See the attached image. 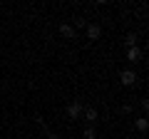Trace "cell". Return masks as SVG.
I'll return each instance as SVG.
<instances>
[{
  "label": "cell",
  "mask_w": 149,
  "mask_h": 139,
  "mask_svg": "<svg viewBox=\"0 0 149 139\" xmlns=\"http://www.w3.org/2000/svg\"><path fill=\"white\" fill-rule=\"evenodd\" d=\"M82 117H85L90 124H97V109H95V107H87V109H82Z\"/></svg>",
  "instance_id": "6"
},
{
  "label": "cell",
  "mask_w": 149,
  "mask_h": 139,
  "mask_svg": "<svg viewBox=\"0 0 149 139\" xmlns=\"http://www.w3.org/2000/svg\"><path fill=\"white\" fill-rule=\"evenodd\" d=\"M134 127H137L139 132H147V129H149V122H147V117H139V119H134Z\"/></svg>",
  "instance_id": "7"
},
{
  "label": "cell",
  "mask_w": 149,
  "mask_h": 139,
  "mask_svg": "<svg viewBox=\"0 0 149 139\" xmlns=\"http://www.w3.org/2000/svg\"><path fill=\"white\" fill-rule=\"evenodd\" d=\"M137 72L134 70H124V72H119V82H122L124 87H132V85H137Z\"/></svg>",
  "instance_id": "1"
},
{
  "label": "cell",
  "mask_w": 149,
  "mask_h": 139,
  "mask_svg": "<svg viewBox=\"0 0 149 139\" xmlns=\"http://www.w3.org/2000/svg\"><path fill=\"white\" fill-rule=\"evenodd\" d=\"M124 42H127V47H137V35H134V32H129Z\"/></svg>",
  "instance_id": "8"
},
{
  "label": "cell",
  "mask_w": 149,
  "mask_h": 139,
  "mask_svg": "<svg viewBox=\"0 0 149 139\" xmlns=\"http://www.w3.org/2000/svg\"><path fill=\"white\" fill-rule=\"evenodd\" d=\"M87 40H100L102 38V27L97 25V22H87Z\"/></svg>",
  "instance_id": "3"
},
{
  "label": "cell",
  "mask_w": 149,
  "mask_h": 139,
  "mask_svg": "<svg viewBox=\"0 0 149 139\" xmlns=\"http://www.w3.org/2000/svg\"><path fill=\"white\" fill-rule=\"evenodd\" d=\"M74 27H87V20L85 17H74Z\"/></svg>",
  "instance_id": "9"
},
{
  "label": "cell",
  "mask_w": 149,
  "mask_h": 139,
  "mask_svg": "<svg viewBox=\"0 0 149 139\" xmlns=\"http://www.w3.org/2000/svg\"><path fill=\"white\" fill-rule=\"evenodd\" d=\"M127 60L137 65L139 60H142V50H139V47H129V50H127Z\"/></svg>",
  "instance_id": "5"
},
{
  "label": "cell",
  "mask_w": 149,
  "mask_h": 139,
  "mask_svg": "<svg viewBox=\"0 0 149 139\" xmlns=\"http://www.w3.org/2000/svg\"><path fill=\"white\" fill-rule=\"evenodd\" d=\"M60 35H62L65 40H77V32H74L72 25H60Z\"/></svg>",
  "instance_id": "4"
},
{
  "label": "cell",
  "mask_w": 149,
  "mask_h": 139,
  "mask_svg": "<svg viewBox=\"0 0 149 139\" xmlns=\"http://www.w3.org/2000/svg\"><path fill=\"white\" fill-rule=\"evenodd\" d=\"M67 117H70V119H80V117H82V104H80L77 99L67 104Z\"/></svg>",
  "instance_id": "2"
},
{
  "label": "cell",
  "mask_w": 149,
  "mask_h": 139,
  "mask_svg": "<svg viewBox=\"0 0 149 139\" xmlns=\"http://www.w3.org/2000/svg\"><path fill=\"white\" fill-rule=\"evenodd\" d=\"M97 139H107V137H97Z\"/></svg>",
  "instance_id": "11"
},
{
  "label": "cell",
  "mask_w": 149,
  "mask_h": 139,
  "mask_svg": "<svg viewBox=\"0 0 149 139\" xmlns=\"http://www.w3.org/2000/svg\"><path fill=\"white\" fill-rule=\"evenodd\" d=\"M85 137H87V139H97V134H95V129H92V127H87V129H85Z\"/></svg>",
  "instance_id": "10"
}]
</instances>
